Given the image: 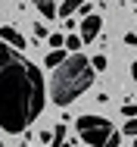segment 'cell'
Listing matches in <instances>:
<instances>
[{"mask_svg": "<svg viewBox=\"0 0 137 147\" xmlns=\"http://www.w3.org/2000/svg\"><path fill=\"white\" fill-rule=\"evenodd\" d=\"M100 28H103V19H100V16H94V13L84 16L81 19V41L84 44H94V38L100 34Z\"/></svg>", "mask_w": 137, "mask_h": 147, "instance_id": "cell-4", "label": "cell"}, {"mask_svg": "<svg viewBox=\"0 0 137 147\" xmlns=\"http://www.w3.org/2000/svg\"><path fill=\"white\" fill-rule=\"evenodd\" d=\"M34 34H37V38H50V34H47V28H44V25H41V22H37V25H34Z\"/></svg>", "mask_w": 137, "mask_h": 147, "instance_id": "cell-15", "label": "cell"}, {"mask_svg": "<svg viewBox=\"0 0 137 147\" xmlns=\"http://www.w3.org/2000/svg\"><path fill=\"white\" fill-rule=\"evenodd\" d=\"M131 3H137V0H131Z\"/></svg>", "mask_w": 137, "mask_h": 147, "instance_id": "cell-18", "label": "cell"}, {"mask_svg": "<svg viewBox=\"0 0 137 147\" xmlns=\"http://www.w3.org/2000/svg\"><path fill=\"white\" fill-rule=\"evenodd\" d=\"M125 135H128V138H137V119L125 122Z\"/></svg>", "mask_w": 137, "mask_h": 147, "instance_id": "cell-11", "label": "cell"}, {"mask_svg": "<svg viewBox=\"0 0 137 147\" xmlns=\"http://www.w3.org/2000/svg\"><path fill=\"white\" fill-rule=\"evenodd\" d=\"M0 38H3L9 47H16V50H22V47H25V38L13 28V25H3V28H0Z\"/></svg>", "mask_w": 137, "mask_h": 147, "instance_id": "cell-5", "label": "cell"}, {"mask_svg": "<svg viewBox=\"0 0 137 147\" xmlns=\"http://www.w3.org/2000/svg\"><path fill=\"white\" fill-rule=\"evenodd\" d=\"M47 91L41 69L16 47L0 44V128L9 135L25 131L44 113Z\"/></svg>", "mask_w": 137, "mask_h": 147, "instance_id": "cell-1", "label": "cell"}, {"mask_svg": "<svg viewBox=\"0 0 137 147\" xmlns=\"http://www.w3.org/2000/svg\"><path fill=\"white\" fill-rule=\"evenodd\" d=\"M0 147H3V141H0Z\"/></svg>", "mask_w": 137, "mask_h": 147, "instance_id": "cell-19", "label": "cell"}, {"mask_svg": "<svg viewBox=\"0 0 137 147\" xmlns=\"http://www.w3.org/2000/svg\"><path fill=\"white\" fill-rule=\"evenodd\" d=\"M78 135L90 147H106L112 135V122L106 116H78Z\"/></svg>", "mask_w": 137, "mask_h": 147, "instance_id": "cell-3", "label": "cell"}, {"mask_svg": "<svg viewBox=\"0 0 137 147\" xmlns=\"http://www.w3.org/2000/svg\"><path fill=\"white\" fill-rule=\"evenodd\" d=\"M81 3H84V0H65V3H62V6L56 9V13H59L62 19H69V16H72V13H75V9H78Z\"/></svg>", "mask_w": 137, "mask_h": 147, "instance_id": "cell-8", "label": "cell"}, {"mask_svg": "<svg viewBox=\"0 0 137 147\" xmlns=\"http://www.w3.org/2000/svg\"><path fill=\"white\" fill-rule=\"evenodd\" d=\"M122 113H125V116H137V107H134V103H125Z\"/></svg>", "mask_w": 137, "mask_h": 147, "instance_id": "cell-14", "label": "cell"}, {"mask_svg": "<svg viewBox=\"0 0 137 147\" xmlns=\"http://www.w3.org/2000/svg\"><path fill=\"white\" fill-rule=\"evenodd\" d=\"M34 6L44 19H56V0H34Z\"/></svg>", "mask_w": 137, "mask_h": 147, "instance_id": "cell-6", "label": "cell"}, {"mask_svg": "<svg viewBox=\"0 0 137 147\" xmlns=\"http://www.w3.org/2000/svg\"><path fill=\"white\" fill-rule=\"evenodd\" d=\"M65 47H69L72 53H78V50L84 47V41H81V38H75V34H69V38H65Z\"/></svg>", "mask_w": 137, "mask_h": 147, "instance_id": "cell-10", "label": "cell"}, {"mask_svg": "<svg viewBox=\"0 0 137 147\" xmlns=\"http://www.w3.org/2000/svg\"><path fill=\"white\" fill-rule=\"evenodd\" d=\"M90 66H94V72H97V69H106V57H94Z\"/></svg>", "mask_w": 137, "mask_h": 147, "instance_id": "cell-13", "label": "cell"}, {"mask_svg": "<svg viewBox=\"0 0 137 147\" xmlns=\"http://www.w3.org/2000/svg\"><path fill=\"white\" fill-rule=\"evenodd\" d=\"M53 144L56 147H69V144H65V125H56V128H53Z\"/></svg>", "mask_w": 137, "mask_h": 147, "instance_id": "cell-9", "label": "cell"}, {"mask_svg": "<svg viewBox=\"0 0 137 147\" xmlns=\"http://www.w3.org/2000/svg\"><path fill=\"white\" fill-rule=\"evenodd\" d=\"M125 44L128 47H137V34H125Z\"/></svg>", "mask_w": 137, "mask_h": 147, "instance_id": "cell-16", "label": "cell"}, {"mask_svg": "<svg viewBox=\"0 0 137 147\" xmlns=\"http://www.w3.org/2000/svg\"><path fill=\"white\" fill-rule=\"evenodd\" d=\"M131 75H134V82H137V59H134V66H131Z\"/></svg>", "mask_w": 137, "mask_h": 147, "instance_id": "cell-17", "label": "cell"}, {"mask_svg": "<svg viewBox=\"0 0 137 147\" xmlns=\"http://www.w3.org/2000/svg\"><path fill=\"white\" fill-rule=\"evenodd\" d=\"M134 147H137V141H134Z\"/></svg>", "mask_w": 137, "mask_h": 147, "instance_id": "cell-20", "label": "cell"}, {"mask_svg": "<svg viewBox=\"0 0 137 147\" xmlns=\"http://www.w3.org/2000/svg\"><path fill=\"white\" fill-rule=\"evenodd\" d=\"M90 82H94L90 59L81 57V53H72V57H65L56 66L53 82H50V100H53L56 107H69L78 94H84V91L90 88Z\"/></svg>", "mask_w": 137, "mask_h": 147, "instance_id": "cell-2", "label": "cell"}, {"mask_svg": "<svg viewBox=\"0 0 137 147\" xmlns=\"http://www.w3.org/2000/svg\"><path fill=\"white\" fill-rule=\"evenodd\" d=\"M62 59H65V50H62V47H56V50H50V53H47V59H44V63H47L50 69H56Z\"/></svg>", "mask_w": 137, "mask_h": 147, "instance_id": "cell-7", "label": "cell"}, {"mask_svg": "<svg viewBox=\"0 0 137 147\" xmlns=\"http://www.w3.org/2000/svg\"><path fill=\"white\" fill-rule=\"evenodd\" d=\"M47 41H50V47H62V44H65V38H62V34H50V38H47Z\"/></svg>", "mask_w": 137, "mask_h": 147, "instance_id": "cell-12", "label": "cell"}]
</instances>
